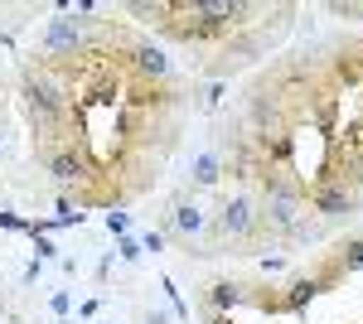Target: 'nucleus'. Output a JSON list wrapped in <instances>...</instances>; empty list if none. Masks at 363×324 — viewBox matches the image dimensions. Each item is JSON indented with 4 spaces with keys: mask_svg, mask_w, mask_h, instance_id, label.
<instances>
[{
    "mask_svg": "<svg viewBox=\"0 0 363 324\" xmlns=\"http://www.w3.org/2000/svg\"><path fill=\"white\" fill-rule=\"evenodd\" d=\"M29 238H34V233H29ZM34 252H39V262H54L58 257V247L49 242V238H34Z\"/></svg>",
    "mask_w": 363,
    "mask_h": 324,
    "instance_id": "10",
    "label": "nucleus"
},
{
    "mask_svg": "<svg viewBox=\"0 0 363 324\" xmlns=\"http://www.w3.org/2000/svg\"><path fill=\"white\" fill-rule=\"evenodd\" d=\"M145 324H169V315H165V310H150V315H145Z\"/></svg>",
    "mask_w": 363,
    "mask_h": 324,
    "instance_id": "14",
    "label": "nucleus"
},
{
    "mask_svg": "<svg viewBox=\"0 0 363 324\" xmlns=\"http://www.w3.org/2000/svg\"><path fill=\"white\" fill-rule=\"evenodd\" d=\"M349 184H363V160L354 164V169H349Z\"/></svg>",
    "mask_w": 363,
    "mask_h": 324,
    "instance_id": "16",
    "label": "nucleus"
},
{
    "mask_svg": "<svg viewBox=\"0 0 363 324\" xmlns=\"http://www.w3.org/2000/svg\"><path fill=\"white\" fill-rule=\"evenodd\" d=\"M238 300H242V286H238V281H218L213 296H208V305H213V315H228Z\"/></svg>",
    "mask_w": 363,
    "mask_h": 324,
    "instance_id": "6",
    "label": "nucleus"
},
{
    "mask_svg": "<svg viewBox=\"0 0 363 324\" xmlns=\"http://www.w3.org/2000/svg\"><path fill=\"white\" fill-rule=\"evenodd\" d=\"M218 179H223V155H218V150H203L194 160V184L199 189H213Z\"/></svg>",
    "mask_w": 363,
    "mask_h": 324,
    "instance_id": "5",
    "label": "nucleus"
},
{
    "mask_svg": "<svg viewBox=\"0 0 363 324\" xmlns=\"http://www.w3.org/2000/svg\"><path fill=\"white\" fill-rule=\"evenodd\" d=\"M306 199H310V208H315L320 218H349V213H359V194H354V184H344V179H320Z\"/></svg>",
    "mask_w": 363,
    "mask_h": 324,
    "instance_id": "3",
    "label": "nucleus"
},
{
    "mask_svg": "<svg viewBox=\"0 0 363 324\" xmlns=\"http://www.w3.org/2000/svg\"><path fill=\"white\" fill-rule=\"evenodd\" d=\"M169 228H174L179 238H199V233L208 228V213L199 208L194 199H184V203H174V213H169Z\"/></svg>",
    "mask_w": 363,
    "mask_h": 324,
    "instance_id": "4",
    "label": "nucleus"
},
{
    "mask_svg": "<svg viewBox=\"0 0 363 324\" xmlns=\"http://www.w3.org/2000/svg\"><path fill=\"white\" fill-rule=\"evenodd\" d=\"M208 324H233V320H228V315H208Z\"/></svg>",
    "mask_w": 363,
    "mask_h": 324,
    "instance_id": "17",
    "label": "nucleus"
},
{
    "mask_svg": "<svg viewBox=\"0 0 363 324\" xmlns=\"http://www.w3.org/2000/svg\"><path fill=\"white\" fill-rule=\"evenodd\" d=\"M49 305H54V315H68V291H54Z\"/></svg>",
    "mask_w": 363,
    "mask_h": 324,
    "instance_id": "13",
    "label": "nucleus"
},
{
    "mask_svg": "<svg viewBox=\"0 0 363 324\" xmlns=\"http://www.w3.org/2000/svg\"><path fill=\"white\" fill-rule=\"evenodd\" d=\"M116 257H121V262H126V267H136L140 257H145V247H140L136 238H116Z\"/></svg>",
    "mask_w": 363,
    "mask_h": 324,
    "instance_id": "8",
    "label": "nucleus"
},
{
    "mask_svg": "<svg viewBox=\"0 0 363 324\" xmlns=\"http://www.w3.org/2000/svg\"><path fill=\"white\" fill-rule=\"evenodd\" d=\"M87 44V20L78 10H58L54 20L44 25V39H39V49H44V63H68V58H78Z\"/></svg>",
    "mask_w": 363,
    "mask_h": 324,
    "instance_id": "1",
    "label": "nucleus"
},
{
    "mask_svg": "<svg viewBox=\"0 0 363 324\" xmlns=\"http://www.w3.org/2000/svg\"><path fill=\"white\" fill-rule=\"evenodd\" d=\"M213 233L218 238H233V242H242V238H257L262 233V218H257V203H252L247 194H233L218 218H213Z\"/></svg>",
    "mask_w": 363,
    "mask_h": 324,
    "instance_id": "2",
    "label": "nucleus"
},
{
    "mask_svg": "<svg viewBox=\"0 0 363 324\" xmlns=\"http://www.w3.org/2000/svg\"><path fill=\"white\" fill-rule=\"evenodd\" d=\"M330 262H335L339 271H359L363 267V238H354V242H344L335 252V257H330Z\"/></svg>",
    "mask_w": 363,
    "mask_h": 324,
    "instance_id": "7",
    "label": "nucleus"
},
{
    "mask_svg": "<svg viewBox=\"0 0 363 324\" xmlns=\"http://www.w3.org/2000/svg\"><path fill=\"white\" fill-rule=\"evenodd\" d=\"M126 228H131L126 213H107V233H112V238H126Z\"/></svg>",
    "mask_w": 363,
    "mask_h": 324,
    "instance_id": "9",
    "label": "nucleus"
},
{
    "mask_svg": "<svg viewBox=\"0 0 363 324\" xmlns=\"http://www.w3.org/2000/svg\"><path fill=\"white\" fill-rule=\"evenodd\" d=\"M140 247H145V252H165V233H145Z\"/></svg>",
    "mask_w": 363,
    "mask_h": 324,
    "instance_id": "12",
    "label": "nucleus"
},
{
    "mask_svg": "<svg viewBox=\"0 0 363 324\" xmlns=\"http://www.w3.org/2000/svg\"><path fill=\"white\" fill-rule=\"evenodd\" d=\"M165 296H169V305H174V315L189 324V310H184V300H179V291H174V281H165Z\"/></svg>",
    "mask_w": 363,
    "mask_h": 324,
    "instance_id": "11",
    "label": "nucleus"
},
{
    "mask_svg": "<svg viewBox=\"0 0 363 324\" xmlns=\"http://www.w3.org/2000/svg\"><path fill=\"white\" fill-rule=\"evenodd\" d=\"M0 228H25V223H20L15 213H0Z\"/></svg>",
    "mask_w": 363,
    "mask_h": 324,
    "instance_id": "15",
    "label": "nucleus"
}]
</instances>
